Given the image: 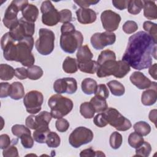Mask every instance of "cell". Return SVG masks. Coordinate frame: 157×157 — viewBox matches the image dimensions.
<instances>
[{
	"instance_id": "3957f363",
	"label": "cell",
	"mask_w": 157,
	"mask_h": 157,
	"mask_svg": "<svg viewBox=\"0 0 157 157\" xmlns=\"http://www.w3.org/2000/svg\"><path fill=\"white\" fill-rule=\"evenodd\" d=\"M131 70L129 65L123 60L110 59L99 65L96 75L99 78L113 75L116 78L124 77Z\"/></svg>"
},
{
	"instance_id": "30bf717a",
	"label": "cell",
	"mask_w": 157,
	"mask_h": 157,
	"mask_svg": "<svg viewBox=\"0 0 157 157\" xmlns=\"http://www.w3.org/2000/svg\"><path fill=\"white\" fill-rule=\"evenodd\" d=\"M93 131L84 126L76 128L69 135V142L74 148H78L80 146L88 144L93 139Z\"/></svg>"
},
{
	"instance_id": "ffe728a7",
	"label": "cell",
	"mask_w": 157,
	"mask_h": 157,
	"mask_svg": "<svg viewBox=\"0 0 157 157\" xmlns=\"http://www.w3.org/2000/svg\"><path fill=\"white\" fill-rule=\"evenodd\" d=\"M22 17L26 20L34 23L39 15V9L38 8L33 4H28L22 10H21Z\"/></svg>"
},
{
	"instance_id": "1f68e13d",
	"label": "cell",
	"mask_w": 157,
	"mask_h": 157,
	"mask_svg": "<svg viewBox=\"0 0 157 157\" xmlns=\"http://www.w3.org/2000/svg\"><path fill=\"white\" fill-rule=\"evenodd\" d=\"M134 131L142 136H147L151 131V127L148 123L144 121H140L133 125Z\"/></svg>"
},
{
	"instance_id": "60d3db41",
	"label": "cell",
	"mask_w": 157,
	"mask_h": 157,
	"mask_svg": "<svg viewBox=\"0 0 157 157\" xmlns=\"http://www.w3.org/2000/svg\"><path fill=\"white\" fill-rule=\"evenodd\" d=\"M11 130L13 135L18 138L25 133H31L29 128L23 124H15L12 127Z\"/></svg>"
},
{
	"instance_id": "ac0fdd59",
	"label": "cell",
	"mask_w": 157,
	"mask_h": 157,
	"mask_svg": "<svg viewBox=\"0 0 157 157\" xmlns=\"http://www.w3.org/2000/svg\"><path fill=\"white\" fill-rule=\"evenodd\" d=\"M77 21L83 25L94 23L97 18L95 11L89 8H80L76 11Z\"/></svg>"
},
{
	"instance_id": "f35d334b",
	"label": "cell",
	"mask_w": 157,
	"mask_h": 157,
	"mask_svg": "<svg viewBox=\"0 0 157 157\" xmlns=\"http://www.w3.org/2000/svg\"><path fill=\"white\" fill-rule=\"evenodd\" d=\"M114 59L116 60V55L114 52L110 50H105L101 52L98 58V63L99 65L101 64L104 62L110 60Z\"/></svg>"
},
{
	"instance_id": "ee69618b",
	"label": "cell",
	"mask_w": 157,
	"mask_h": 157,
	"mask_svg": "<svg viewBox=\"0 0 157 157\" xmlns=\"http://www.w3.org/2000/svg\"><path fill=\"white\" fill-rule=\"evenodd\" d=\"M80 156L93 157V156H105V155L102 151L100 150L94 151L91 148H86L82 150L80 153Z\"/></svg>"
},
{
	"instance_id": "681fc988",
	"label": "cell",
	"mask_w": 157,
	"mask_h": 157,
	"mask_svg": "<svg viewBox=\"0 0 157 157\" xmlns=\"http://www.w3.org/2000/svg\"><path fill=\"white\" fill-rule=\"evenodd\" d=\"M2 155L4 157H17L18 156V151L15 146L10 145L7 148L3 150Z\"/></svg>"
},
{
	"instance_id": "b9f144b4",
	"label": "cell",
	"mask_w": 157,
	"mask_h": 157,
	"mask_svg": "<svg viewBox=\"0 0 157 157\" xmlns=\"http://www.w3.org/2000/svg\"><path fill=\"white\" fill-rule=\"evenodd\" d=\"M20 141L25 148H31L34 145V139L31 137V133H25L20 137Z\"/></svg>"
},
{
	"instance_id": "9a60e30c",
	"label": "cell",
	"mask_w": 157,
	"mask_h": 157,
	"mask_svg": "<svg viewBox=\"0 0 157 157\" xmlns=\"http://www.w3.org/2000/svg\"><path fill=\"white\" fill-rule=\"evenodd\" d=\"M52 118L50 112L42 111L36 116L31 115L27 117L25 120V124L28 128L35 130L40 127L48 126Z\"/></svg>"
},
{
	"instance_id": "ba28073f",
	"label": "cell",
	"mask_w": 157,
	"mask_h": 157,
	"mask_svg": "<svg viewBox=\"0 0 157 157\" xmlns=\"http://www.w3.org/2000/svg\"><path fill=\"white\" fill-rule=\"evenodd\" d=\"M103 113L108 124L119 131H127L132 126L131 121L115 108L109 107Z\"/></svg>"
},
{
	"instance_id": "c3c4849f",
	"label": "cell",
	"mask_w": 157,
	"mask_h": 157,
	"mask_svg": "<svg viewBox=\"0 0 157 157\" xmlns=\"http://www.w3.org/2000/svg\"><path fill=\"white\" fill-rule=\"evenodd\" d=\"M93 123L96 126L99 128H103L108 124V123L104 117L103 112L97 114L93 118Z\"/></svg>"
},
{
	"instance_id": "bcb514c9",
	"label": "cell",
	"mask_w": 157,
	"mask_h": 157,
	"mask_svg": "<svg viewBox=\"0 0 157 157\" xmlns=\"http://www.w3.org/2000/svg\"><path fill=\"white\" fill-rule=\"evenodd\" d=\"M59 12V22L64 23H70L72 20V12L69 9H63Z\"/></svg>"
},
{
	"instance_id": "f546056e",
	"label": "cell",
	"mask_w": 157,
	"mask_h": 157,
	"mask_svg": "<svg viewBox=\"0 0 157 157\" xmlns=\"http://www.w3.org/2000/svg\"><path fill=\"white\" fill-rule=\"evenodd\" d=\"M15 75V69L7 64L0 65V78L2 80H10Z\"/></svg>"
},
{
	"instance_id": "7a4b0ae2",
	"label": "cell",
	"mask_w": 157,
	"mask_h": 157,
	"mask_svg": "<svg viewBox=\"0 0 157 157\" xmlns=\"http://www.w3.org/2000/svg\"><path fill=\"white\" fill-rule=\"evenodd\" d=\"M15 42L9 32L2 36L1 45L4 58L7 61L20 62L25 67L33 66L35 62L34 56L31 52L34 44L33 36L26 37L17 44Z\"/></svg>"
},
{
	"instance_id": "680465c9",
	"label": "cell",
	"mask_w": 157,
	"mask_h": 157,
	"mask_svg": "<svg viewBox=\"0 0 157 157\" xmlns=\"http://www.w3.org/2000/svg\"><path fill=\"white\" fill-rule=\"evenodd\" d=\"M156 113H157L156 109H153L150 112L148 115V118L150 120L151 122H153L155 124V126H156Z\"/></svg>"
},
{
	"instance_id": "9f6ffc18",
	"label": "cell",
	"mask_w": 157,
	"mask_h": 157,
	"mask_svg": "<svg viewBox=\"0 0 157 157\" xmlns=\"http://www.w3.org/2000/svg\"><path fill=\"white\" fill-rule=\"evenodd\" d=\"M75 31V28L74 26V25L71 23H64L61 27V34L69 33V32H71V31Z\"/></svg>"
},
{
	"instance_id": "f5cc1de1",
	"label": "cell",
	"mask_w": 157,
	"mask_h": 157,
	"mask_svg": "<svg viewBox=\"0 0 157 157\" xmlns=\"http://www.w3.org/2000/svg\"><path fill=\"white\" fill-rule=\"evenodd\" d=\"M15 76L20 80H24L28 77V70L25 67H17L15 69Z\"/></svg>"
},
{
	"instance_id": "83f0119b",
	"label": "cell",
	"mask_w": 157,
	"mask_h": 157,
	"mask_svg": "<svg viewBox=\"0 0 157 157\" xmlns=\"http://www.w3.org/2000/svg\"><path fill=\"white\" fill-rule=\"evenodd\" d=\"M107 85L113 95L115 96H121L124 94V86L120 82L116 80H113L109 82Z\"/></svg>"
},
{
	"instance_id": "f6af8a7d",
	"label": "cell",
	"mask_w": 157,
	"mask_h": 157,
	"mask_svg": "<svg viewBox=\"0 0 157 157\" xmlns=\"http://www.w3.org/2000/svg\"><path fill=\"white\" fill-rule=\"evenodd\" d=\"M55 127L59 132H64L68 129L69 127V123L64 118H59L55 122Z\"/></svg>"
},
{
	"instance_id": "74e56055",
	"label": "cell",
	"mask_w": 157,
	"mask_h": 157,
	"mask_svg": "<svg viewBox=\"0 0 157 157\" xmlns=\"http://www.w3.org/2000/svg\"><path fill=\"white\" fill-rule=\"evenodd\" d=\"M123 142V137L121 134L118 132L117 131L113 132L109 139V143L110 147L115 150L119 148Z\"/></svg>"
},
{
	"instance_id": "f1b7e54d",
	"label": "cell",
	"mask_w": 157,
	"mask_h": 157,
	"mask_svg": "<svg viewBox=\"0 0 157 157\" xmlns=\"http://www.w3.org/2000/svg\"><path fill=\"white\" fill-rule=\"evenodd\" d=\"M50 131L48 126H43L35 129L33 132L34 140L39 144H44L46 142L47 136Z\"/></svg>"
},
{
	"instance_id": "f907efd6",
	"label": "cell",
	"mask_w": 157,
	"mask_h": 157,
	"mask_svg": "<svg viewBox=\"0 0 157 157\" xmlns=\"http://www.w3.org/2000/svg\"><path fill=\"white\" fill-rule=\"evenodd\" d=\"M0 86V97L1 98H3L9 96L10 84H9L8 82H1Z\"/></svg>"
},
{
	"instance_id": "ab89813d",
	"label": "cell",
	"mask_w": 157,
	"mask_h": 157,
	"mask_svg": "<svg viewBox=\"0 0 157 157\" xmlns=\"http://www.w3.org/2000/svg\"><path fill=\"white\" fill-rule=\"evenodd\" d=\"M151 151V145L148 142L144 141V143L139 147L136 148V155L134 156L147 157L150 155Z\"/></svg>"
},
{
	"instance_id": "52a82bcc",
	"label": "cell",
	"mask_w": 157,
	"mask_h": 157,
	"mask_svg": "<svg viewBox=\"0 0 157 157\" xmlns=\"http://www.w3.org/2000/svg\"><path fill=\"white\" fill-rule=\"evenodd\" d=\"M26 0H13L7 7L4 13L2 22L4 26L9 29L16 26L19 21L17 18L18 13L21 11L28 4Z\"/></svg>"
},
{
	"instance_id": "9c48e42d",
	"label": "cell",
	"mask_w": 157,
	"mask_h": 157,
	"mask_svg": "<svg viewBox=\"0 0 157 157\" xmlns=\"http://www.w3.org/2000/svg\"><path fill=\"white\" fill-rule=\"evenodd\" d=\"M34 31V23L29 22L21 17L19 18L18 23L10 29L9 33L15 42H19L26 37H32Z\"/></svg>"
},
{
	"instance_id": "603a6c76",
	"label": "cell",
	"mask_w": 157,
	"mask_h": 157,
	"mask_svg": "<svg viewBox=\"0 0 157 157\" xmlns=\"http://www.w3.org/2000/svg\"><path fill=\"white\" fill-rule=\"evenodd\" d=\"M25 95L23 85L19 82H14L10 84L9 96L13 100H19Z\"/></svg>"
},
{
	"instance_id": "4fadbf2b",
	"label": "cell",
	"mask_w": 157,
	"mask_h": 157,
	"mask_svg": "<svg viewBox=\"0 0 157 157\" xmlns=\"http://www.w3.org/2000/svg\"><path fill=\"white\" fill-rule=\"evenodd\" d=\"M116 40L115 34L112 32L96 33L90 39L93 47L96 50H102L107 45H111Z\"/></svg>"
},
{
	"instance_id": "5b68a950",
	"label": "cell",
	"mask_w": 157,
	"mask_h": 157,
	"mask_svg": "<svg viewBox=\"0 0 157 157\" xmlns=\"http://www.w3.org/2000/svg\"><path fill=\"white\" fill-rule=\"evenodd\" d=\"M55 33L50 29L40 28L39 31V38L35 42V47L39 54L48 55L55 47Z\"/></svg>"
},
{
	"instance_id": "7dc6e473",
	"label": "cell",
	"mask_w": 157,
	"mask_h": 157,
	"mask_svg": "<svg viewBox=\"0 0 157 157\" xmlns=\"http://www.w3.org/2000/svg\"><path fill=\"white\" fill-rule=\"evenodd\" d=\"M94 94L107 99L109 96V91L105 84H100L97 86Z\"/></svg>"
},
{
	"instance_id": "8fae6325",
	"label": "cell",
	"mask_w": 157,
	"mask_h": 157,
	"mask_svg": "<svg viewBox=\"0 0 157 157\" xmlns=\"http://www.w3.org/2000/svg\"><path fill=\"white\" fill-rule=\"evenodd\" d=\"M43 101L42 93L37 90L28 92L23 98V104L26 110L31 114H36L40 112Z\"/></svg>"
},
{
	"instance_id": "6f0895ef",
	"label": "cell",
	"mask_w": 157,
	"mask_h": 157,
	"mask_svg": "<svg viewBox=\"0 0 157 157\" xmlns=\"http://www.w3.org/2000/svg\"><path fill=\"white\" fill-rule=\"evenodd\" d=\"M156 69H157V64L155 63L153 65H151L149 67L148 72L151 77H152L155 80L157 79L156 77Z\"/></svg>"
},
{
	"instance_id": "6da1fadb",
	"label": "cell",
	"mask_w": 157,
	"mask_h": 157,
	"mask_svg": "<svg viewBox=\"0 0 157 157\" xmlns=\"http://www.w3.org/2000/svg\"><path fill=\"white\" fill-rule=\"evenodd\" d=\"M156 59V42L145 31H140L129 37L122 60L134 69L149 67Z\"/></svg>"
},
{
	"instance_id": "836d02e7",
	"label": "cell",
	"mask_w": 157,
	"mask_h": 157,
	"mask_svg": "<svg viewBox=\"0 0 157 157\" xmlns=\"http://www.w3.org/2000/svg\"><path fill=\"white\" fill-rule=\"evenodd\" d=\"M144 142L143 136L137 132H131L128 137V144L129 145L134 148H137L139 147Z\"/></svg>"
},
{
	"instance_id": "d6a6232c",
	"label": "cell",
	"mask_w": 157,
	"mask_h": 157,
	"mask_svg": "<svg viewBox=\"0 0 157 157\" xmlns=\"http://www.w3.org/2000/svg\"><path fill=\"white\" fill-rule=\"evenodd\" d=\"M144 7V1L130 0L128 4V11L132 15L139 13Z\"/></svg>"
},
{
	"instance_id": "db71d44e",
	"label": "cell",
	"mask_w": 157,
	"mask_h": 157,
	"mask_svg": "<svg viewBox=\"0 0 157 157\" xmlns=\"http://www.w3.org/2000/svg\"><path fill=\"white\" fill-rule=\"evenodd\" d=\"M113 6L120 10H124L128 7L129 1L127 0H113L112 1Z\"/></svg>"
},
{
	"instance_id": "e0dca14e",
	"label": "cell",
	"mask_w": 157,
	"mask_h": 157,
	"mask_svg": "<svg viewBox=\"0 0 157 157\" xmlns=\"http://www.w3.org/2000/svg\"><path fill=\"white\" fill-rule=\"evenodd\" d=\"M131 82L139 90L148 89L150 88L154 82H151L143 73L139 71L134 72L129 77Z\"/></svg>"
},
{
	"instance_id": "cb8c5ba5",
	"label": "cell",
	"mask_w": 157,
	"mask_h": 157,
	"mask_svg": "<svg viewBox=\"0 0 157 157\" xmlns=\"http://www.w3.org/2000/svg\"><path fill=\"white\" fill-rule=\"evenodd\" d=\"M90 102L93 105L95 112L97 113L103 112L108 108L106 99L99 96L95 95L91 99Z\"/></svg>"
},
{
	"instance_id": "d4e9b609",
	"label": "cell",
	"mask_w": 157,
	"mask_h": 157,
	"mask_svg": "<svg viewBox=\"0 0 157 157\" xmlns=\"http://www.w3.org/2000/svg\"><path fill=\"white\" fill-rule=\"evenodd\" d=\"M97 86L96 81L91 78H86L83 79L81 83L82 91L87 95L94 94Z\"/></svg>"
},
{
	"instance_id": "5bb4252c",
	"label": "cell",
	"mask_w": 157,
	"mask_h": 157,
	"mask_svg": "<svg viewBox=\"0 0 157 157\" xmlns=\"http://www.w3.org/2000/svg\"><path fill=\"white\" fill-rule=\"evenodd\" d=\"M120 15L111 10H106L103 11L101 15V20L104 29L107 32L116 31L121 21Z\"/></svg>"
},
{
	"instance_id": "484cf974",
	"label": "cell",
	"mask_w": 157,
	"mask_h": 157,
	"mask_svg": "<svg viewBox=\"0 0 157 157\" xmlns=\"http://www.w3.org/2000/svg\"><path fill=\"white\" fill-rule=\"evenodd\" d=\"M98 67L99 64L98 62L94 60H90L85 63L78 64V68L81 72L91 74L96 72Z\"/></svg>"
},
{
	"instance_id": "277c9868",
	"label": "cell",
	"mask_w": 157,
	"mask_h": 157,
	"mask_svg": "<svg viewBox=\"0 0 157 157\" xmlns=\"http://www.w3.org/2000/svg\"><path fill=\"white\" fill-rule=\"evenodd\" d=\"M50 113L53 118L59 119L67 115L73 109L74 104L71 99L59 94H53L48 101Z\"/></svg>"
},
{
	"instance_id": "8992f818",
	"label": "cell",
	"mask_w": 157,
	"mask_h": 157,
	"mask_svg": "<svg viewBox=\"0 0 157 157\" xmlns=\"http://www.w3.org/2000/svg\"><path fill=\"white\" fill-rule=\"evenodd\" d=\"M83 36L81 32L74 31L69 33H62L60 36V47L66 53H74L77 49L82 47Z\"/></svg>"
},
{
	"instance_id": "11a10c76",
	"label": "cell",
	"mask_w": 157,
	"mask_h": 157,
	"mask_svg": "<svg viewBox=\"0 0 157 157\" xmlns=\"http://www.w3.org/2000/svg\"><path fill=\"white\" fill-rule=\"evenodd\" d=\"M99 1H94V0H83V1H74V2L76 3L81 8H88L91 5H95L98 3Z\"/></svg>"
},
{
	"instance_id": "e575fe53",
	"label": "cell",
	"mask_w": 157,
	"mask_h": 157,
	"mask_svg": "<svg viewBox=\"0 0 157 157\" xmlns=\"http://www.w3.org/2000/svg\"><path fill=\"white\" fill-rule=\"evenodd\" d=\"M143 28L146 33L156 42L157 39V25L150 21H145L143 24Z\"/></svg>"
},
{
	"instance_id": "4316f807",
	"label": "cell",
	"mask_w": 157,
	"mask_h": 157,
	"mask_svg": "<svg viewBox=\"0 0 157 157\" xmlns=\"http://www.w3.org/2000/svg\"><path fill=\"white\" fill-rule=\"evenodd\" d=\"M77 60L70 56H67L63 63V69L67 74H74L78 71Z\"/></svg>"
},
{
	"instance_id": "8d00e7d4",
	"label": "cell",
	"mask_w": 157,
	"mask_h": 157,
	"mask_svg": "<svg viewBox=\"0 0 157 157\" xmlns=\"http://www.w3.org/2000/svg\"><path fill=\"white\" fill-rule=\"evenodd\" d=\"M60 142L61 139L57 133L52 131H50L48 133L45 143L47 144L48 147L56 148L59 147V145H60Z\"/></svg>"
},
{
	"instance_id": "816d5d0a",
	"label": "cell",
	"mask_w": 157,
	"mask_h": 157,
	"mask_svg": "<svg viewBox=\"0 0 157 157\" xmlns=\"http://www.w3.org/2000/svg\"><path fill=\"white\" fill-rule=\"evenodd\" d=\"M10 139L6 134H3L0 136V148L4 150L10 145Z\"/></svg>"
},
{
	"instance_id": "d6986e66",
	"label": "cell",
	"mask_w": 157,
	"mask_h": 157,
	"mask_svg": "<svg viewBox=\"0 0 157 157\" xmlns=\"http://www.w3.org/2000/svg\"><path fill=\"white\" fill-rule=\"evenodd\" d=\"M157 100L156 82H154L153 85L144 91L141 95V102L143 105L150 106L153 105Z\"/></svg>"
},
{
	"instance_id": "44dd1931",
	"label": "cell",
	"mask_w": 157,
	"mask_h": 157,
	"mask_svg": "<svg viewBox=\"0 0 157 157\" xmlns=\"http://www.w3.org/2000/svg\"><path fill=\"white\" fill-rule=\"evenodd\" d=\"M144 15L148 20L157 18V7L155 1H144Z\"/></svg>"
},
{
	"instance_id": "4dcf8cb0",
	"label": "cell",
	"mask_w": 157,
	"mask_h": 157,
	"mask_svg": "<svg viewBox=\"0 0 157 157\" xmlns=\"http://www.w3.org/2000/svg\"><path fill=\"white\" fill-rule=\"evenodd\" d=\"M80 113L83 118L90 119L93 118L95 110L90 102H85L82 103L80 106Z\"/></svg>"
},
{
	"instance_id": "2e32d148",
	"label": "cell",
	"mask_w": 157,
	"mask_h": 157,
	"mask_svg": "<svg viewBox=\"0 0 157 157\" xmlns=\"http://www.w3.org/2000/svg\"><path fill=\"white\" fill-rule=\"evenodd\" d=\"M53 90L58 94H74L77 90V83L72 77H65L57 79L53 83Z\"/></svg>"
},
{
	"instance_id": "d590c367",
	"label": "cell",
	"mask_w": 157,
	"mask_h": 157,
	"mask_svg": "<svg viewBox=\"0 0 157 157\" xmlns=\"http://www.w3.org/2000/svg\"><path fill=\"white\" fill-rule=\"evenodd\" d=\"M28 78L30 80H36L39 79L44 74L42 68L36 65H33L28 67Z\"/></svg>"
},
{
	"instance_id": "7bdbcfd3",
	"label": "cell",
	"mask_w": 157,
	"mask_h": 157,
	"mask_svg": "<svg viewBox=\"0 0 157 157\" xmlns=\"http://www.w3.org/2000/svg\"><path fill=\"white\" fill-rule=\"evenodd\" d=\"M138 29V25L134 21L128 20L123 25V31L126 34H132Z\"/></svg>"
},
{
	"instance_id": "7c38bea8",
	"label": "cell",
	"mask_w": 157,
	"mask_h": 157,
	"mask_svg": "<svg viewBox=\"0 0 157 157\" xmlns=\"http://www.w3.org/2000/svg\"><path fill=\"white\" fill-rule=\"evenodd\" d=\"M42 15V21L43 24L53 26L59 22V12L54 7L50 1H44L40 6Z\"/></svg>"
},
{
	"instance_id": "7402d4cb",
	"label": "cell",
	"mask_w": 157,
	"mask_h": 157,
	"mask_svg": "<svg viewBox=\"0 0 157 157\" xmlns=\"http://www.w3.org/2000/svg\"><path fill=\"white\" fill-rule=\"evenodd\" d=\"M77 64L83 63L90 60H92L93 57V54L91 52L88 46L85 45L82 46L78 49L77 53L76 54Z\"/></svg>"
}]
</instances>
